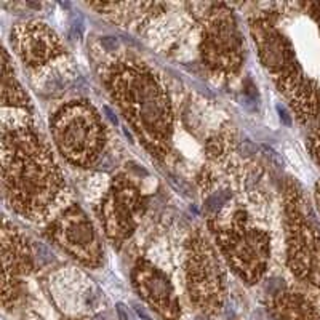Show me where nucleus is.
<instances>
[{"mask_svg":"<svg viewBox=\"0 0 320 320\" xmlns=\"http://www.w3.org/2000/svg\"><path fill=\"white\" fill-rule=\"evenodd\" d=\"M202 59L210 71L229 77L240 69L243 44L237 21L224 5H205Z\"/></svg>","mask_w":320,"mask_h":320,"instance_id":"nucleus-8","label":"nucleus"},{"mask_svg":"<svg viewBox=\"0 0 320 320\" xmlns=\"http://www.w3.org/2000/svg\"><path fill=\"white\" fill-rule=\"evenodd\" d=\"M117 309H119V316H120L122 320H133V317H132L130 314H128V311H127L122 304L117 306Z\"/></svg>","mask_w":320,"mask_h":320,"instance_id":"nucleus-17","label":"nucleus"},{"mask_svg":"<svg viewBox=\"0 0 320 320\" xmlns=\"http://www.w3.org/2000/svg\"><path fill=\"white\" fill-rule=\"evenodd\" d=\"M285 237L290 269L320 288V228L296 186H288L285 197Z\"/></svg>","mask_w":320,"mask_h":320,"instance_id":"nucleus-6","label":"nucleus"},{"mask_svg":"<svg viewBox=\"0 0 320 320\" xmlns=\"http://www.w3.org/2000/svg\"><path fill=\"white\" fill-rule=\"evenodd\" d=\"M11 44L24 64L40 67L63 54V44L53 29L40 21L19 23L11 29Z\"/></svg>","mask_w":320,"mask_h":320,"instance_id":"nucleus-11","label":"nucleus"},{"mask_svg":"<svg viewBox=\"0 0 320 320\" xmlns=\"http://www.w3.org/2000/svg\"><path fill=\"white\" fill-rule=\"evenodd\" d=\"M142 208V195L135 184L124 178L112 183L99 208L101 226L112 245L120 247L130 239Z\"/></svg>","mask_w":320,"mask_h":320,"instance_id":"nucleus-10","label":"nucleus"},{"mask_svg":"<svg viewBox=\"0 0 320 320\" xmlns=\"http://www.w3.org/2000/svg\"><path fill=\"white\" fill-rule=\"evenodd\" d=\"M250 32L263 66L298 119L309 122L319 112V93L298 63L293 45L268 18L250 19Z\"/></svg>","mask_w":320,"mask_h":320,"instance_id":"nucleus-3","label":"nucleus"},{"mask_svg":"<svg viewBox=\"0 0 320 320\" xmlns=\"http://www.w3.org/2000/svg\"><path fill=\"white\" fill-rule=\"evenodd\" d=\"M186 288L190 303L203 316L213 317L223 309L226 274L218 251L203 237H195L187 245Z\"/></svg>","mask_w":320,"mask_h":320,"instance_id":"nucleus-7","label":"nucleus"},{"mask_svg":"<svg viewBox=\"0 0 320 320\" xmlns=\"http://www.w3.org/2000/svg\"><path fill=\"white\" fill-rule=\"evenodd\" d=\"M311 149H312V152H314V155L317 157V160L320 162V127L311 138Z\"/></svg>","mask_w":320,"mask_h":320,"instance_id":"nucleus-16","label":"nucleus"},{"mask_svg":"<svg viewBox=\"0 0 320 320\" xmlns=\"http://www.w3.org/2000/svg\"><path fill=\"white\" fill-rule=\"evenodd\" d=\"M2 184L8 207L32 223L53 221L69 200L63 170L32 128L3 132Z\"/></svg>","mask_w":320,"mask_h":320,"instance_id":"nucleus-1","label":"nucleus"},{"mask_svg":"<svg viewBox=\"0 0 320 320\" xmlns=\"http://www.w3.org/2000/svg\"><path fill=\"white\" fill-rule=\"evenodd\" d=\"M269 312L275 320H317L319 314L303 293L280 290L271 298Z\"/></svg>","mask_w":320,"mask_h":320,"instance_id":"nucleus-14","label":"nucleus"},{"mask_svg":"<svg viewBox=\"0 0 320 320\" xmlns=\"http://www.w3.org/2000/svg\"><path fill=\"white\" fill-rule=\"evenodd\" d=\"M135 290L163 320H180L181 308L175 288L167 275L151 263L139 260L133 268Z\"/></svg>","mask_w":320,"mask_h":320,"instance_id":"nucleus-12","label":"nucleus"},{"mask_svg":"<svg viewBox=\"0 0 320 320\" xmlns=\"http://www.w3.org/2000/svg\"><path fill=\"white\" fill-rule=\"evenodd\" d=\"M50 128L59 154L72 165H93L104 149L103 120L87 101H71L61 106L53 114Z\"/></svg>","mask_w":320,"mask_h":320,"instance_id":"nucleus-4","label":"nucleus"},{"mask_svg":"<svg viewBox=\"0 0 320 320\" xmlns=\"http://www.w3.org/2000/svg\"><path fill=\"white\" fill-rule=\"evenodd\" d=\"M107 85L120 112L149 152L165 157L173 136V111L160 79L144 63L119 61Z\"/></svg>","mask_w":320,"mask_h":320,"instance_id":"nucleus-2","label":"nucleus"},{"mask_svg":"<svg viewBox=\"0 0 320 320\" xmlns=\"http://www.w3.org/2000/svg\"><path fill=\"white\" fill-rule=\"evenodd\" d=\"M3 64H2V107L3 114H8V111H16L23 115L26 120L31 122V99L27 93L23 90L21 84L18 82L15 71L10 66V58L6 50L2 53Z\"/></svg>","mask_w":320,"mask_h":320,"instance_id":"nucleus-15","label":"nucleus"},{"mask_svg":"<svg viewBox=\"0 0 320 320\" xmlns=\"http://www.w3.org/2000/svg\"><path fill=\"white\" fill-rule=\"evenodd\" d=\"M50 237L58 247L87 268H98L103 247L90 218L77 205H67L50 223Z\"/></svg>","mask_w":320,"mask_h":320,"instance_id":"nucleus-9","label":"nucleus"},{"mask_svg":"<svg viewBox=\"0 0 320 320\" xmlns=\"http://www.w3.org/2000/svg\"><path fill=\"white\" fill-rule=\"evenodd\" d=\"M316 199H317V203H319V210H320V183L317 184V189H316Z\"/></svg>","mask_w":320,"mask_h":320,"instance_id":"nucleus-19","label":"nucleus"},{"mask_svg":"<svg viewBox=\"0 0 320 320\" xmlns=\"http://www.w3.org/2000/svg\"><path fill=\"white\" fill-rule=\"evenodd\" d=\"M309 8L312 10V15L316 16V19L320 24V3H309Z\"/></svg>","mask_w":320,"mask_h":320,"instance_id":"nucleus-18","label":"nucleus"},{"mask_svg":"<svg viewBox=\"0 0 320 320\" xmlns=\"http://www.w3.org/2000/svg\"><path fill=\"white\" fill-rule=\"evenodd\" d=\"M212 232L229 268L247 283L260 282L271 260L269 235L248 224L239 215L229 223H213Z\"/></svg>","mask_w":320,"mask_h":320,"instance_id":"nucleus-5","label":"nucleus"},{"mask_svg":"<svg viewBox=\"0 0 320 320\" xmlns=\"http://www.w3.org/2000/svg\"><path fill=\"white\" fill-rule=\"evenodd\" d=\"M2 256H3V285L2 301L5 308L19 296L23 277L32 269V253L27 240L13 224L3 223L2 230Z\"/></svg>","mask_w":320,"mask_h":320,"instance_id":"nucleus-13","label":"nucleus"}]
</instances>
